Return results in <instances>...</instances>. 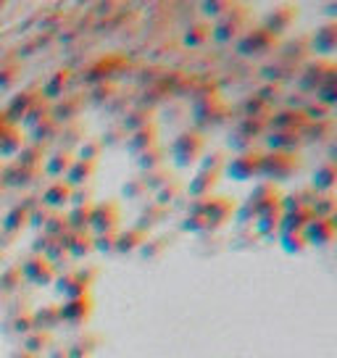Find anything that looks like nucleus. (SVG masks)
<instances>
[{
	"instance_id": "obj_1",
	"label": "nucleus",
	"mask_w": 337,
	"mask_h": 358,
	"mask_svg": "<svg viewBox=\"0 0 337 358\" xmlns=\"http://www.w3.org/2000/svg\"><path fill=\"white\" fill-rule=\"evenodd\" d=\"M224 153H211L206 159L200 161V169L198 174L193 177V182H190V198H208L211 195V190L216 187L219 182L221 172H224Z\"/></svg>"
},
{
	"instance_id": "obj_2",
	"label": "nucleus",
	"mask_w": 337,
	"mask_h": 358,
	"mask_svg": "<svg viewBox=\"0 0 337 358\" xmlns=\"http://www.w3.org/2000/svg\"><path fill=\"white\" fill-rule=\"evenodd\" d=\"M300 172V159L295 153H263L261 156V177L274 182H287Z\"/></svg>"
},
{
	"instance_id": "obj_3",
	"label": "nucleus",
	"mask_w": 337,
	"mask_h": 358,
	"mask_svg": "<svg viewBox=\"0 0 337 358\" xmlns=\"http://www.w3.org/2000/svg\"><path fill=\"white\" fill-rule=\"evenodd\" d=\"M203 147H206V140H203L200 132H193V129L190 132H182L174 140V145H171V159H174V163L180 169H187V166H193V163L200 161Z\"/></svg>"
},
{
	"instance_id": "obj_4",
	"label": "nucleus",
	"mask_w": 337,
	"mask_h": 358,
	"mask_svg": "<svg viewBox=\"0 0 337 358\" xmlns=\"http://www.w3.org/2000/svg\"><path fill=\"white\" fill-rule=\"evenodd\" d=\"M95 279V269H79V271H66L61 277L53 279L55 285V292L64 298V301H71V298H85L90 295V285Z\"/></svg>"
},
{
	"instance_id": "obj_5",
	"label": "nucleus",
	"mask_w": 337,
	"mask_h": 358,
	"mask_svg": "<svg viewBox=\"0 0 337 358\" xmlns=\"http://www.w3.org/2000/svg\"><path fill=\"white\" fill-rule=\"evenodd\" d=\"M119 211L116 200H105V203H92V216H90V235H111L119 232Z\"/></svg>"
},
{
	"instance_id": "obj_6",
	"label": "nucleus",
	"mask_w": 337,
	"mask_h": 358,
	"mask_svg": "<svg viewBox=\"0 0 337 358\" xmlns=\"http://www.w3.org/2000/svg\"><path fill=\"white\" fill-rule=\"evenodd\" d=\"M261 150H248V153H237L232 161L224 163V174L232 177L234 182H248L253 177H261Z\"/></svg>"
},
{
	"instance_id": "obj_7",
	"label": "nucleus",
	"mask_w": 337,
	"mask_h": 358,
	"mask_svg": "<svg viewBox=\"0 0 337 358\" xmlns=\"http://www.w3.org/2000/svg\"><path fill=\"white\" fill-rule=\"evenodd\" d=\"M245 32H248V16L243 14L240 6H232V8L216 21V27L211 29L214 40H219V42H230L234 40V37H243Z\"/></svg>"
},
{
	"instance_id": "obj_8",
	"label": "nucleus",
	"mask_w": 337,
	"mask_h": 358,
	"mask_svg": "<svg viewBox=\"0 0 337 358\" xmlns=\"http://www.w3.org/2000/svg\"><path fill=\"white\" fill-rule=\"evenodd\" d=\"M58 316L64 324L69 327H85L92 316V298L85 295V298H71V301H64L58 305Z\"/></svg>"
},
{
	"instance_id": "obj_9",
	"label": "nucleus",
	"mask_w": 337,
	"mask_h": 358,
	"mask_svg": "<svg viewBox=\"0 0 337 358\" xmlns=\"http://www.w3.org/2000/svg\"><path fill=\"white\" fill-rule=\"evenodd\" d=\"M234 211V200L227 195H216V198H206V208H203V224L206 229H219L230 222Z\"/></svg>"
},
{
	"instance_id": "obj_10",
	"label": "nucleus",
	"mask_w": 337,
	"mask_h": 358,
	"mask_svg": "<svg viewBox=\"0 0 337 358\" xmlns=\"http://www.w3.org/2000/svg\"><path fill=\"white\" fill-rule=\"evenodd\" d=\"M19 271H21V277L26 282H32L37 287H48V285H53V279H55V269L42 256H29L24 264L19 266Z\"/></svg>"
},
{
	"instance_id": "obj_11",
	"label": "nucleus",
	"mask_w": 337,
	"mask_h": 358,
	"mask_svg": "<svg viewBox=\"0 0 337 358\" xmlns=\"http://www.w3.org/2000/svg\"><path fill=\"white\" fill-rule=\"evenodd\" d=\"M274 45H277V37L261 27V29H248L245 35L237 40V51L243 55H261V53H269Z\"/></svg>"
},
{
	"instance_id": "obj_12",
	"label": "nucleus",
	"mask_w": 337,
	"mask_h": 358,
	"mask_svg": "<svg viewBox=\"0 0 337 358\" xmlns=\"http://www.w3.org/2000/svg\"><path fill=\"white\" fill-rule=\"evenodd\" d=\"M295 19H298V8L295 6H277L272 14L266 16L263 29L277 37V35H285L287 29L295 24Z\"/></svg>"
},
{
	"instance_id": "obj_13",
	"label": "nucleus",
	"mask_w": 337,
	"mask_h": 358,
	"mask_svg": "<svg viewBox=\"0 0 337 358\" xmlns=\"http://www.w3.org/2000/svg\"><path fill=\"white\" fill-rule=\"evenodd\" d=\"M303 238H306V245H319L325 248L335 240V224L332 219H311L306 229H303Z\"/></svg>"
},
{
	"instance_id": "obj_14",
	"label": "nucleus",
	"mask_w": 337,
	"mask_h": 358,
	"mask_svg": "<svg viewBox=\"0 0 337 358\" xmlns=\"http://www.w3.org/2000/svg\"><path fill=\"white\" fill-rule=\"evenodd\" d=\"M69 200H71V187L66 179H55L45 193H42V206L48 208V211H61L69 206Z\"/></svg>"
},
{
	"instance_id": "obj_15",
	"label": "nucleus",
	"mask_w": 337,
	"mask_h": 358,
	"mask_svg": "<svg viewBox=\"0 0 337 358\" xmlns=\"http://www.w3.org/2000/svg\"><path fill=\"white\" fill-rule=\"evenodd\" d=\"M282 224V198L274 200L272 206H266L263 211L256 213V229L261 235H274Z\"/></svg>"
},
{
	"instance_id": "obj_16",
	"label": "nucleus",
	"mask_w": 337,
	"mask_h": 358,
	"mask_svg": "<svg viewBox=\"0 0 337 358\" xmlns=\"http://www.w3.org/2000/svg\"><path fill=\"white\" fill-rule=\"evenodd\" d=\"M274 200H279V193H277V187L269 185V182H261L259 187H253V193H250V198H248L245 213L253 211V216H256V213L263 211L266 206H272Z\"/></svg>"
},
{
	"instance_id": "obj_17",
	"label": "nucleus",
	"mask_w": 337,
	"mask_h": 358,
	"mask_svg": "<svg viewBox=\"0 0 337 358\" xmlns=\"http://www.w3.org/2000/svg\"><path fill=\"white\" fill-rule=\"evenodd\" d=\"M95 169H98V163L95 161H71V166H69V172H66V182H69V187L74 190V187H85L90 185V179L95 177Z\"/></svg>"
},
{
	"instance_id": "obj_18",
	"label": "nucleus",
	"mask_w": 337,
	"mask_h": 358,
	"mask_svg": "<svg viewBox=\"0 0 337 358\" xmlns=\"http://www.w3.org/2000/svg\"><path fill=\"white\" fill-rule=\"evenodd\" d=\"M24 132L19 129V127H13L8 124L3 132H0V156L3 159H16L19 153H21V147H24Z\"/></svg>"
},
{
	"instance_id": "obj_19",
	"label": "nucleus",
	"mask_w": 337,
	"mask_h": 358,
	"mask_svg": "<svg viewBox=\"0 0 337 358\" xmlns=\"http://www.w3.org/2000/svg\"><path fill=\"white\" fill-rule=\"evenodd\" d=\"M158 132H156V124H150V127H145V129H137V132L130 134V140H127V153L130 156H140L145 150H150L153 145H158Z\"/></svg>"
},
{
	"instance_id": "obj_20",
	"label": "nucleus",
	"mask_w": 337,
	"mask_h": 358,
	"mask_svg": "<svg viewBox=\"0 0 337 358\" xmlns=\"http://www.w3.org/2000/svg\"><path fill=\"white\" fill-rule=\"evenodd\" d=\"M306 124H309V119H306V111H282V114L272 116L274 132H295V134H298Z\"/></svg>"
},
{
	"instance_id": "obj_21",
	"label": "nucleus",
	"mask_w": 337,
	"mask_h": 358,
	"mask_svg": "<svg viewBox=\"0 0 337 358\" xmlns=\"http://www.w3.org/2000/svg\"><path fill=\"white\" fill-rule=\"evenodd\" d=\"M32 330H40V332H53V327H58L61 324V316H58V305H40L35 308L32 314Z\"/></svg>"
},
{
	"instance_id": "obj_22",
	"label": "nucleus",
	"mask_w": 337,
	"mask_h": 358,
	"mask_svg": "<svg viewBox=\"0 0 337 358\" xmlns=\"http://www.w3.org/2000/svg\"><path fill=\"white\" fill-rule=\"evenodd\" d=\"M37 95L40 93H35V90H24L21 95H16V98L11 100V106L6 108V114H3V116H6V121L16 127L19 121L24 119V114L29 111V106L35 103V98H37Z\"/></svg>"
},
{
	"instance_id": "obj_23",
	"label": "nucleus",
	"mask_w": 337,
	"mask_h": 358,
	"mask_svg": "<svg viewBox=\"0 0 337 358\" xmlns=\"http://www.w3.org/2000/svg\"><path fill=\"white\" fill-rule=\"evenodd\" d=\"M311 219H313V216H311V211H309V206H300V208H295V211L282 213V224H279V229H282V235L303 232L306 224H309Z\"/></svg>"
},
{
	"instance_id": "obj_24",
	"label": "nucleus",
	"mask_w": 337,
	"mask_h": 358,
	"mask_svg": "<svg viewBox=\"0 0 337 358\" xmlns=\"http://www.w3.org/2000/svg\"><path fill=\"white\" fill-rule=\"evenodd\" d=\"M64 242H66V253H69L71 258H85V256H90V253L95 251V248H92V235H90V232H85V235L66 232Z\"/></svg>"
},
{
	"instance_id": "obj_25",
	"label": "nucleus",
	"mask_w": 337,
	"mask_h": 358,
	"mask_svg": "<svg viewBox=\"0 0 337 358\" xmlns=\"http://www.w3.org/2000/svg\"><path fill=\"white\" fill-rule=\"evenodd\" d=\"M300 134L295 132H272L266 145H269V153H295V147L300 145Z\"/></svg>"
},
{
	"instance_id": "obj_26",
	"label": "nucleus",
	"mask_w": 337,
	"mask_h": 358,
	"mask_svg": "<svg viewBox=\"0 0 337 358\" xmlns=\"http://www.w3.org/2000/svg\"><path fill=\"white\" fill-rule=\"evenodd\" d=\"M313 51L319 55H332L337 51V24H325L313 37Z\"/></svg>"
},
{
	"instance_id": "obj_27",
	"label": "nucleus",
	"mask_w": 337,
	"mask_h": 358,
	"mask_svg": "<svg viewBox=\"0 0 337 358\" xmlns=\"http://www.w3.org/2000/svg\"><path fill=\"white\" fill-rule=\"evenodd\" d=\"M29 203L24 206H13L11 211L6 213V219H3V232L6 235H16V232H21V226L29 224Z\"/></svg>"
},
{
	"instance_id": "obj_28",
	"label": "nucleus",
	"mask_w": 337,
	"mask_h": 358,
	"mask_svg": "<svg viewBox=\"0 0 337 358\" xmlns=\"http://www.w3.org/2000/svg\"><path fill=\"white\" fill-rule=\"evenodd\" d=\"M48 348H53V334L51 332H40L32 330L29 334H24V350L29 356H42Z\"/></svg>"
},
{
	"instance_id": "obj_29",
	"label": "nucleus",
	"mask_w": 337,
	"mask_h": 358,
	"mask_svg": "<svg viewBox=\"0 0 337 358\" xmlns=\"http://www.w3.org/2000/svg\"><path fill=\"white\" fill-rule=\"evenodd\" d=\"M69 71H55L51 80L45 82V87H42V98L48 100V103H55V100H61L64 98V90H66V84H69Z\"/></svg>"
},
{
	"instance_id": "obj_30",
	"label": "nucleus",
	"mask_w": 337,
	"mask_h": 358,
	"mask_svg": "<svg viewBox=\"0 0 337 358\" xmlns=\"http://www.w3.org/2000/svg\"><path fill=\"white\" fill-rule=\"evenodd\" d=\"M335 182H337V169L332 161L322 163V166L313 172V190L322 193V195H327V193L335 187Z\"/></svg>"
},
{
	"instance_id": "obj_31",
	"label": "nucleus",
	"mask_w": 337,
	"mask_h": 358,
	"mask_svg": "<svg viewBox=\"0 0 337 358\" xmlns=\"http://www.w3.org/2000/svg\"><path fill=\"white\" fill-rule=\"evenodd\" d=\"M90 216H92V206H79V208H71V211L66 213L69 232H77V235L90 232Z\"/></svg>"
},
{
	"instance_id": "obj_32",
	"label": "nucleus",
	"mask_w": 337,
	"mask_h": 358,
	"mask_svg": "<svg viewBox=\"0 0 337 358\" xmlns=\"http://www.w3.org/2000/svg\"><path fill=\"white\" fill-rule=\"evenodd\" d=\"M51 116V103L42 98V95H37L35 98V103L29 106V111L24 114V119H21V124H24L26 129H35L40 121H45Z\"/></svg>"
},
{
	"instance_id": "obj_33",
	"label": "nucleus",
	"mask_w": 337,
	"mask_h": 358,
	"mask_svg": "<svg viewBox=\"0 0 337 358\" xmlns=\"http://www.w3.org/2000/svg\"><path fill=\"white\" fill-rule=\"evenodd\" d=\"M71 153H69V150H58V153H55V156H51V159L45 161V166H42V169H45V174H48V177H53V179H64L66 177V172H69V166H71Z\"/></svg>"
},
{
	"instance_id": "obj_34",
	"label": "nucleus",
	"mask_w": 337,
	"mask_h": 358,
	"mask_svg": "<svg viewBox=\"0 0 337 358\" xmlns=\"http://www.w3.org/2000/svg\"><path fill=\"white\" fill-rule=\"evenodd\" d=\"M32 132V137H35V143L32 145H40V147H45L48 143H53V140H58V132H61V127L55 124V121L48 116L45 121H40L35 129H29Z\"/></svg>"
},
{
	"instance_id": "obj_35",
	"label": "nucleus",
	"mask_w": 337,
	"mask_h": 358,
	"mask_svg": "<svg viewBox=\"0 0 337 358\" xmlns=\"http://www.w3.org/2000/svg\"><path fill=\"white\" fill-rule=\"evenodd\" d=\"M143 242H145V235L132 226V229H127V232H116V245H114V251L130 253V251H135V248H140Z\"/></svg>"
},
{
	"instance_id": "obj_36",
	"label": "nucleus",
	"mask_w": 337,
	"mask_h": 358,
	"mask_svg": "<svg viewBox=\"0 0 337 358\" xmlns=\"http://www.w3.org/2000/svg\"><path fill=\"white\" fill-rule=\"evenodd\" d=\"M164 156H166V150L161 145H153L150 150H145L137 156V166H140V172H153V169H161L164 166Z\"/></svg>"
},
{
	"instance_id": "obj_37",
	"label": "nucleus",
	"mask_w": 337,
	"mask_h": 358,
	"mask_svg": "<svg viewBox=\"0 0 337 358\" xmlns=\"http://www.w3.org/2000/svg\"><path fill=\"white\" fill-rule=\"evenodd\" d=\"M66 232H69V224H66V216H64V213H55V211H53L51 216H48V222L42 224V235H45L48 240L64 238Z\"/></svg>"
},
{
	"instance_id": "obj_38",
	"label": "nucleus",
	"mask_w": 337,
	"mask_h": 358,
	"mask_svg": "<svg viewBox=\"0 0 337 358\" xmlns=\"http://www.w3.org/2000/svg\"><path fill=\"white\" fill-rule=\"evenodd\" d=\"M16 166H37L42 169V161H45V150L40 145H24L21 147V153L16 156Z\"/></svg>"
},
{
	"instance_id": "obj_39",
	"label": "nucleus",
	"mask_w": 337,
	"mask_h": 358,
	"mask_svg": "<svg viewBox=\"0 0 337 358\" xmlns=\"http://www.w3.org/2000/svg\"><path fill=\"white\" fill-rule=\"evenodd\" d=\"M309 211L313 219H332L335 216V198L327 193L322 198H316L313 203H309Z\"/></svg>"
},
{
	"instance_id": "obj_40",
	"label": "nucleus",
	"mask_w": 337,
	"mask_h": 358,
	"mask_svg": "<svg viewBox=\"0 0 337 358\" xmlns=\"http://www.w3.org/2000/svg\"><path fill=\"white\" fill-rule=\"evenodd\" d=\"M208 37H211V24L198 21V24H190V29H187V35H184V45L198 48V45H203Z\"/></svg>"
},
{
	"instance_id": "obj_41",
	"label": "nucleus",
	"mask_w": 337,
	"mask_h": 358,
	"mask_svg": "<svg viewBox=\"0 0 337 358\" xmlns=\"http://www.w3.org/2000/svg\"><path fill=\"white\" fill-rule=\"evenodd\" d=\"M180 195H182V185L177 182V179H168L166 185L156 193V203L161 206V208H166V206H171V203H177Z\"/></svg>"
},
{
	"instance_id": "obj_42",
	"label": "nucleus",
	"mask_w": 337,
	"mask_h": 358,
	"mask_svg": "<svg viewBox=\"0 0 337 358\" xmlns=\"http://www.w3.org/2000/svg\"><path fill=\"white\" fill-rule=\"evenodd\" d=\"M153 124V116H150V111H132L127 114V119H124V132H137V129H145V127H150Z\"/></svg>"
},
{
	"instance_id": "obj_43",
	"label": "nucleus",
	"mask_w": 337,
	"mask_h": 358,
	"mask_svg": "<svg viewBox=\"0 0 337 358\" xmlns=\"http://www.w3.org/2000/svg\"><path fill=\"white\" fill-rule=\"evenodd\" d=\"M40 174H42V169H37V166H13L11 182L13 185L29 187V185H35V182H37Z\"/></svg>"
},
{
	"instance_id": "obj_44",
	"label": "nucleus",
	"mask_w": 337,
	"mask_h": 358,
	"mask_svg": "<svg viewBox=\"0 0 337 358\" xmlns=\"http://www.w3.org/2000/svg\"><path fill=\"white\" fill-rule=\"evenodd\" d=\"M168 179H171V177H168L166 166H161V169H153V172H145V177L140 179V182L145 185V190H153V193H158L161 187L166 185Z\"/></svg>"
},
{
	"instance_id": "obj_45",
	"label": "nucleus",
	"mask_w": 337,
	"mask_h": 358,
	"mask_svg": "<svg viewBox=\"0 0 337 358\" xmlns=\"http://www.w3.org/2000/svg\"><path fill=\"white\" fill-rule=\"evenodd\" d=\"M95 345H98V337H79L71 348H66V353H69V358H87Z\"/></svg>"
},
{
	"instance_id": "obj_46",
	"label": "nucleus",
	"mask_w": 337,
	"mask_h": 358,
	"mask_svg": "<svg viewBox=\"0 0 337 358\" xmlns=\"http://www.w3.org/2000/svg\"><path fill=\"white\" fill-rule=\"evenodd\" d=\"M101 150H103V143L101 140H82V147H79V159L82 161H95L101 159Z\"/></svg>"
},
{
	"instance_id": "obj_47",
	"label": "nucleus",
	"mask_w": 337,
	"mask_h": 358,
	"mask_svg": "<svg viewBox=\"0 0 337 358\" xmlns=\"http://www.w3.org/2000/svg\"><path fill=\"white\" fill-rule=\"evenodd\" d=\"M71 208H79V206H92V190L90 185L85 187H74L71 190V200H69Z\"/></svg>"
},
{
	"instance_id": "obj_48",
	"label": "nucleus",
	"mask_w": 337,
	"mask_h": 358,
	"mask_svg": "<svg viewBox=\"0 0 337 358\" xmlns=\"http://www.w3.org/2000/svg\"><path fill=\"white\" fill-rule=\"evenodd\" d=\"M121 195L127 200H143L145 195H148V190H145V185L140 179H130L127 185L121 187Z\"/></svg>"
},
{
	"instance_id": "obj_49",
	"label": "nucleus",
	"mask_w": 337,
	"mask_h": 358,
	"mask_svg": "<svg viewBox=\"0 0 337 358\" xmlns=\"http://www.w3.org/2000/svg\"><path fill=\"white\" fill-rule=\"evenodd\" d=\"M282 245H285L287 253H303V251H306V238H303V232L282 235Z\"/></svg>"
},
{
	"instance_id": "obj_50",
	"label": "nucleus",
	"mask_w": 337,
	"mask_h": 358,
	"mask_svg": "<svg viewBox=\"0 0 337 358\" xmlns=\"http://www.w3.org/2000/svg\"><path fill=\"white\" fill-rule=\"evenodd\" d=\"M19 279H21L19 266H8L6 271H0V287H3V290H16Z\"/></svg>"
},
{
	"instance_id": "obj_51",
	"label": "nucleus",
	"mask_w": 337,
	"mask_h": 358,
	"mask_svg": "<svg viewBox=\"0 0 337 358\" xmlns=\"http://www.w3.org/2000/svg\"><path fill=\"white\" fill-rule=\"evenodd\" d=\"M114 245H116V232H111V235H95L92 238V248L101 253H114Z\"/></svg>"
},
{
	"instance_id": "obj_52",
	"label": "nucleus",
	"mask_w": 337,
	"mask_h": 358,
	"mask_svg": "<svg viewBox=\"0 0 337 358\" xmlns=\"http://www.w3.org/2000/svg\"><path fill=\"white\" fill-rule=\"evenodd\" d=\"M77 137L85 140V132H82V127H79V124H66L64 129L58 132V140H66V145H74V143H79Z\"/></svg>"
},
{
	"instance_id": "obj_53",
	"label": "nucleus",
	"mask_w": 337,
	"mask_h": 358,
	"mask_svg": "<svg viewBox=\"0 0 337 358\" xmlns=\"http://www.w3.org/2000/svg\"><path fill=\"white\" fill-rule=\"evenodd\" d=\"M232 6L234 3H227V0H224V3H206V6H203V11H206V16H211V19H221V16L227 14Z\"/></svg>"
},
{
	"instance_id": "obj_54",
	"label": "nucleus",
	"mask_w": 337,
	"mask_h": 358,
	"mask_svg": "<svg viewBox=\"0 0 337 358\" xmlns=\"http://www.w3.org/2000/svg\"><path fill=\"white\" fill-rule=\"evenodd\" d=\"M16 77H19V66L16 64L0 69V90H8L13 82H16Z\"/></svg>"
},
{
	"instance_id": "obj_55",
	"label": "nucleus",
	"mask_w": 337,
	"mask_h": 358,
	"mask_svg": "<svg viewBox=\"0 0 337 358\" xmlns=\"http://www.w3.org/2000/svg\"><path fill=\"white\" fill-rule=\"evenodd\" d=\"M51 213L53 211H48L45 206H37V208L32 206V208H29V224H32V226H42L45 222H48V216H51Z\"/></svg>"
},
{
	"instance_id": "obj_56",
	"label": "nucleus",
	"mask_w": 337,
	"mask_h": 358,
	"mask_svg": "<svg viewBox=\"0 0 337 358\" xmlns=\"http://www.w3.org/2000/svg\"><path fill=\"white\" fill-rule=\"evenodd\" d=\"M11 332H16V334H29V332H32V316H29V314L16 316L11 324Z\"/></svg>"
},
{
	"instance_id": "obj_57",
	"label": "nucleus",
	"mask_w": 337,
	"mask_h": 358,
	"mask_svg": "<svg viewBox=\"0 0 337 358\" xmlns=\"http://www.w3.org/2000/svg\"><path fill=\"white\" fill-rule=\"evenodd\" d=\"M48 358H69L66 348H48Z\"/></svg>"
},
{
	"instance_id": "obj_58",
	"label": "nucleus",
	"mask_w": 337,
	"mask_h": 358,
	"mask_svg": "<svg viewBox=\"0 0 337 358\" xmlns=\"http://www.w3.org/2000/svg\"><path fill=\"white\" fill-rule=\"evenodd\" d=\"M11 358H37V356H29V353H26V350H21V353H13Z\"/></svg>"
}]
</instances>
